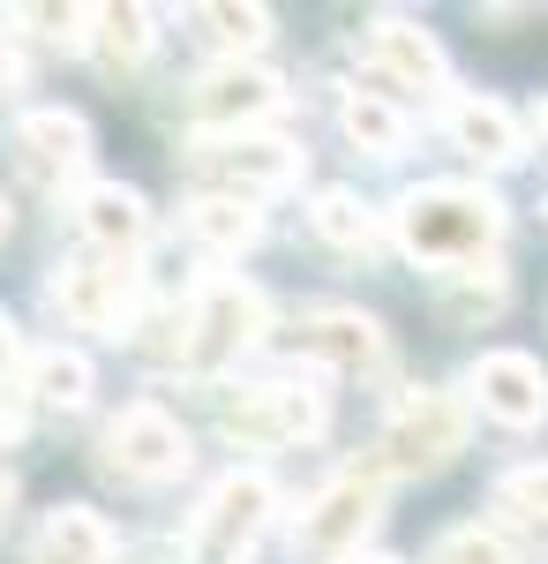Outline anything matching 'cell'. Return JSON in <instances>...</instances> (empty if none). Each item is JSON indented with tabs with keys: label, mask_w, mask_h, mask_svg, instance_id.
Returning <instances> with one entry per match:
<instances>
[{
	"label": "cell",
	"mask_w": 548,
	"mask_h": 564,
	"mask_svg": "<svg viewBox=\"0 0 548 564\" xmlns=\"http://www.w3.org/2000/svg\"><path fill=\"white\" fill-rule=\"evenodd\" d=\"M398 249L428 271H451V263H481L504 241V204L481 188V181H421L398 196L391 212Z\"/></svg>",
	"instance_id": "1"
},
{
	"label": "cell",
	"mask_w": 548,
	"mask_h": 564,
	"mask_svg": "<svg viewBox=\"0 0 548 564\" xmlns=\"http://www.w3.org/2000/svg\"><path fill=\"white\" fill-rule=\"evenodd\" d=\"M263 332H271V302L255 294L249 279H204V286L188 294V308H180L166 354L180 369H196V377H218V369H233Z\"/></svg>",
	"instance_id": "2"
},
{
	"label": "cell",
	"mask_w": 548,
	"mask_h": 564,
	"mask_svg": "<svg viewBox=\"0 0 548 564\" xmlns=\"http://www.w3.org/2000/svg\"><path fill=\"white\" fill-rule=\"evenodd\" d=\"M383 459H353V467H338L308 505H300L294 520V557L300 564H353L361 557V542H369V527L383 520Z\"/></svg>",
	"instance_id": "3"
},
{
	"label": "cell",
	"mask_w": 548,
	"mask_h": 564,
	"mask_svg": "<svg viewBox=\"0 0 548 564\" xmlns=\"http://www.w3.org/2000/svg\"><path fill=\"white\" fill-rule=\"evenodd\" d=\"M331 406L308 377H255V384H226L218 391V430L249 452H286V444H308L324 436Z\"/></svg>",
	"instance_id": "4"
},
{
	"label": "cell",
	"mask_w": 548,
	"mask_h": 564,
	"mask_svg": "<svg viewBox=\"0 0 548 564\" xmlns=\"http://www.w3.org/2000/svg\"><path fill=\"white\" fill-rule=\"evenodd\" d=\"M278 512V489L271 475H255V467H233V475L218 481L211 497L196 505V520H188V564H241L263 542V527Z\"/></svg>",
	"instance_id": "5"
},
{
	"label": "cell",
	"mask_w": 548,
	"mask_h": 564,
	"mask_svg": "<svg viewBox=\"0 0 548 564\" xmlns=\"http://www.w3.org/2000/svg\"><path fill=\"white\" fill-rule=\"evenodd\" d=\"M383 475H436L465 452V406L459 391L414 384L391 414H383Z\"/></svg>",
	"instance_id": "6"
},
{
	"label": "cell",
	"mask_w": 548,
	"mask_h": 564,
	"mask_svg": "<svg viewBox=\"0 0 548 564\" xmlns=\"http://www.w3.org/2000/svg\"><path fill=\"white\" fill-rule=\"evenodd\" d=\"M286 98H294V90L278 84L263 61H218V68H204V76L188 84V129H204V135H255L263 121L286 113Z\"/></svg>",
	"instance_id": "7"
},
{
	"label": "cell",
	"mask_w": 548,
	"mask_h": 564,
	"mask_svg": "<svg viewBox=\"0 0 548 564\" xmlns=\"http://www.w3.org/2000/svg\"><path fill=\"white\" fill-rule=\"evenodd\" d=\"M300 159L286 135H211V143H196L188 151V174L204 181V196H278V188H294L300 181Z\"/></svg>",
	"instance_id": "8"
},
{
	"label": "cell",
	"mask_w": 548,
	"mask_h": 564,
	"mask_svg": "<svg viewBox=\"0 0 548 564\" xmlns=\"http://www.w3.org/2000/svg\"><path fill=\"white\" fill-rule=\"evenodd\" d=\"M98 459H106V475L158 489V481H180V475H188V459H196V452H188V430L173 422L166 406L135 399V406H121V414L106 422V436H98Z\"/></svg>",
	"instance_id": "9"
},
{
	"label": "cell",
	"mask_w": 548,
	"mask_h": 564,
	"mask_svg": "<svg viewBox=\"0 0 548 564\" xmlns=\"http://www.w3.org/2000/svg\"><path fill=\"white\" fill-rule=\"evenodd\" d=\"M45 302L61 308L76 332H98V339H121L128 324H135V271L121 257H68L53 263V279H45Z\"/></svg>",
	"instance_id": "10"
},
{
	"label": "cell",
	"mask_w": 548,
	"mask_h": 564,
	"mask_svg": "<svg viewBox=\"0 0 548 564\" xmlns=\"http://www.w3.org/2000/svg\"><path fill=\"white\" fill-rule=\"evenodd\" d=\"M8 151H15L23 181H39V188L61 196V188H84L90 129H84V113H68V106H31V113H15Z\"/></svg>",
	"instance_id": "11"
},
{
	"label": "cell",
	"mask_w": 548,
	"mask_h": 564,
	"mask_svg": "<svg viewBox=\"0 0 548 564\" xmlns=\"http://www.w3.org/2000/svg\"><path fill=\"white\" fill-rule=\"evenodd\" d=\"M465 391H473V406H481L489 422H504V430H541L548 422V369L518 347L481 354V361L465 369Z\"/></svg>",
	"instance_id": "12"
},
{
	"label": "cell",
	"mask_w": 548,
	"mask_h": 564,
	"mask_svg": "<svg viewBox=\"0 0 548 564\" xmlns=\"http://www.w3.org/2000/svg\"><path fill=\"white\" fill-rule=\"evenodd\" d=\"M369 68L398 90H421V98H443V90H451L443 45L428 39L421 23H406V15H376V23H369Z\"/></svg>",
	"instance_id": "13"
},
{
	"label": "cell",
	"mask_w": 548,
	"mask_h": 564,
	"mask_svg": "<svg viewBox=\"0 0 548 564\" xmlns=\"http://www.w3.org/2000/svg\"><path fill=\"white\" fill-rule=\"evenodd\" d=\"M294 347L308 354L316 369L361 377V369H383V324L369 308H308L294 324Z\"/></svg>",
	"instance_id": "14"
},
{
	"label": "cell",
	"mask_w": 548,
	"mask_h": 564,
	"mask_svg": "<svg viewBox=\"0 0 548 564\" xmlns=\"http://www.w3.org/2000/svg\"><path fill=\"white\" fill-rule=\"evenodd\" d=\"M76 234L90 241V257H135L143 234H151V204L128 188V181H84L76 188Z\"/></svg>",
	"instance_id": "15"
},
{
	"label": "cell",
	"mask_w": 548,
	"mask_h": 564,
	"mask_svg": "<svg viewBox=\"0 0 548 564\" xmlns=\"http://www.w3.org/2000/svg\"><path fill=\"white\" fill-rule=\"evenodd\" d=\"M443 129H451V143L473 166H518L526 159V135L511 121V106H496V98H451Z\"/></svg>",
	"instance_id": "16"
},
{
	"label": "cell",
	"mask_w": 548,
	"mask_h": 564,
	"mask_svg": "<svg viewBox=\"0 0 548 564\" xmlns=\"http://www.w3.org/2000/svg\"><path fill=\"white\" fill-rule=\"evenodd\" d=\"M31 564H113V527L90 505H61L31 534Z\"/></svg>",
	"instance_id": "17"
},
{
	"label": "cell",
	"mask_w": 548,
	"mask_h": 564,
	"mask_svg": "<svg viewBox=\"0 0 548 564\" xmlns=\"http://www.w3.org/2000/svg\"><path fill=\"white\" fill-rule=\"evenodd\" d=\"M23 399L45 414H76L90 399V354L84 347H39L23 354Z\"/></svg>",
	"instance_id": "18"
},
{
	"label": "cell",
	"mask_w": 548,
	"mask_h": 564,
	"mask_svg": "<svg viewBox=\"0 0 548 564\" xmlns=\"http://www.w3.org/2000/svg\"><path fill=\"white\" fill-rule=\"evenodd\" d=\"M158 15L151 8H98V23H90V53H98V68L106 76H135L143 61H151V45H158V31H151Z\"/></svg>",
	"instance_id": "19"
},
{
	"label": "cell",
	"mask_w": 548,
	"mask_h": 564,
	"mask_svg": "<svg viewBox=\"0 0 548 564\" xmlns=\"http://www.w3.org/2000/svg\"><path fill=\"white\" fill-rule=\"evenodd\" d=\"M188 234H196L211 257H249L255 241H263V218H255V204H241V196H196V204H188Z\"/></svg>",
	"instance_id": "20"
},
{
	"label": "cell",
	"mask_w": 548,
	"mask_h": 564,
	"mask_svg": "<svg viewBox=\"0 0 548 564\" xmlns=\"http://www.w3.org/2000/svg\"><path fill=\"white\" fill-rule=\"evenodd\" d=\"M338 129L353 151H369V159H398L406 151V113L383 98V90H353L346 106H338Z\"/></svg>",
	"instance_id": "21"
},
{
	"label": "cell",
	"mask_w": 548,
	"mask_h": 564,
	"mask_svg": "<svg viewBox=\"0 0 548 564\" xmlns=\"http://www.w3.org/2000/svg\"><path fill=\"white\" fill-rule=\"evenodd\" d=\"M308 218H316V234H324L331 249H346V257H369V249H376V218H369V204H361L353 188H324Z\"/></svg>",
	"instance_id": "22"
},
{
	"label": "cell",
	"mask_w": 548,
	"mask_h": 564,
	"mask_svg": "<svg viewBox=\"0 0 548 564\" xmlns=\"http://www.w3.org/2000/svg\"><path fill=\"white\" fill-rule=\"evenodd\" d=\"M196 39L218 45L226 61H249L271 39V8H196Z\"/></svg>",
	"instance_id": "23"
},
{
	"label": "cell",
	"mask_w": 548,
	"mask_h": 564,
	"mask_svg": "<svg viewBox=\"0 0 548 564\" xmlns=\"http://www.w3.org/2000/svg\"><path fill=\"white\" fill-rule=\"evenodd\" d=\"M489 505H496L511 527H526V534H548V467L534 459V467H511V475H496Z\"/></svg>",
	"instance_id": "24"
},
{
	"label": "cell",
	"mask_w": 548,
	"mask_h": 564,
	"mask_svg": "<svg viewBox=\"0 0 548 564\" xmlns=\"http://www.w3.org/2000/svg\"><path fill=\"white\" fill-rule=\"evenodd\" d=\"M421 564H518V550L504 542V527L465 520V527H451V534H436Z\"/></svg>",
	"instance_id": "25"
},
{
	"label": "cell",
	"mask_w": 548,
	"mask_h": 564,
	"mask_svg": "<svg viewBox=\"0 0 548 564\" xmlns=\"http://www.w3.org/2000/svg\"><path fill=\"white\" fill-rule=\"evenodd\" d=\"M15 23H31L39 39L68 45V53H84V45H90V23H98V8H15Z\"/></svg>",
	"instance_id": "26"
},
{
	"label": "cell",
	"mask_w": 548,
	"mask_h": 564,
	"mask_svg": "<svg viewBox=\"0 0 548 564\" xmlns=\"http://www.w3.org/2000/svg\"><path fill=\"white\" fill-rule=\"evenodd\" d=\"M8 369H23V339H15V324L0 316V377H8Z\"/></svg>",
	"instance_id": "27"
},
{
	"label": "cell",
	"mask_w": 548,
	"mask_h": 564,
	"mask_svg": "<svg viewBox=\"0 0 548 564\" xmlns=\"http://www.w3.org/2000/svg\"><path fill=\"white\" fill-rule=\"evenodd\" d=\"M23 84V61H15V45H8V31H0V90Z\"/></svg>",
	"instance_id": "28"
},
{
	"label": "cell",
	"mask_w": 548,
	"mask_h": 564,
	"mask_svg": "<svg viewBox=\"0 0 548 564\" xmlns=\"http://www.w3.org/2000/svg\"><path fill=\"white\" fill-rule=\"evenodd\" d=\"M534 129H541V143H548V98H541V106H534Z\"/></svg>",
	"instance_id": "29"
},
{
	"label": "cell",
	"mask_w": 548,
	"mask_h": 564,
	"mask_svg": "<svg viewBox=\"0 0 548 564\" xmlns=\"http://www.w3.org/2000/svg\"><path fill=\"white\" fill-rule=\"evenodd\" d=\"M353 564H398V557H383V550H361V557H353Z\"/></svg>",
	"instance_id": "30"
},
{
	"label": "cell",
	"mask_w": 548,
	"mask_h": 564,
	"mask_svg": "<svg viewBox=\"0 0 548 564\" xmlns=\"http://www.w3.org/2000/svg\"><path fill=\"white\" fill-rule=\"evenodd\" d=\"M0 241H8V204H0Z\"/></svg>",
	"instance_id": "31"
},
{
	"label": "cell",
	"mask_w": 548,
	"mask_h": 564,
	"mask_svg": "<svg viewBox=\"0 0 548 564\" xmlns=\"http://www.w3.org/2000/svg\"><path fill=\"white\" fill-rule=\"evenodd\" d=\"M541 218H548V212H541Z\"/></svg>",
	"instance_id": "32"
}]
</instances>
